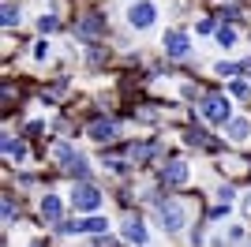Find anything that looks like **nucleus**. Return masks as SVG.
Wrapping results in <instances>:
<instances>
[{"mask_svg":"<svg viewBox=\"0 0 251 247\" xmlns=\"http://www.w3.org/2000/svg\"><path fill=\"white\" fill-rule=\"evenodd\" d=\"M229 135H232V139H248V120H232L229 124Z\"/></svg>","mask_w":251,"mask_h":247,"instance_id":"nucleus-14","label":"nucleus"},{"mask_svg":"<svg viewBox=\"0 0 251 247\" xmlns=\"http://www.w3.org/2000/svg\"><path fill=\"white\" fill-rule=\"evenodd\" d=\"M124 236L131 240V244H147V225H143V217H127L124 221Z\"/></svg>","mask_w":251,"mask_h":247,"instance_id":"nucleus-8","label":"nucleus"},{"mask_svg":"<svg viewBox=\"0 0 251 247\" xmlns=\"http://www.w3.org/2000/svg\"><path fill=\"white\" fill-rule=\"evenodd\" d=\"M4 157L8 161H23L26 157V143L23 139H4Z\"/></svg>","mask_w":251,"mask_h":247,"instance_id":"nucleus-11","label":"nucleus"},{"mask_svg":"<svg viewBox=\"0 0 251 247\" xmlns=\"http://www.w3.org/2000/svg\"><path fill=\"white\" fill-rule=\"evenodd\" d=\"M218 41L225 45V49H229L232 41H236V30H232V26H221V30H218Z\"/></svg>","mask_w":251,"mask_h":247,"instance_id":"nucleus-17","label":"nucleus"},{"mask_svg":"<svg viewBox=\"0 0 251 247\" xmlns=\"http://www.w3.org/2000/svg\"><path fill=\"white\" fill-rule=\"evenodd\" d=\"M154 19H157V11H154V4H147V0H139V4L127 8V23H131V26H150Z\"/></svg>","mask_w":251,"mask_h":247,"instance_id":"nucleus-5","label":"nucleus"},{"mask_svg":"<svg viewBox=\"0 0 251 247\" xmlns=\"http://www.w3.org/2000/svg\"><path fill=\"white\" fill-rule=\"evenodd\" d=\"M202 116L214 124H225L229 120V101L225 98H202Z\"/></svg>","mask_w":251,"mask_h":247,"instance_id":"nucleus-6","label":"nucleus"},{"mask_svg":"<svg viewBox=\"0 0 251 247\" xmlns=\"http://www.w3.org/2000/svg\"><path fill=\"white\" fill-rule=\"evenodd\" d=\"M19 23V8L15 4H4V26H15Z\"/></svg>","mask_w":251,"mask_h":247,"instance_id":"nucleus-15","label":"nucleus"},{"mask_svg":"<svg viewBox=\"0 0 251 247\" xmlns=\"http://www.w3.org/2000/svg\"><path fill=\"white\" fill-rule=\"evenodd\" d=\"M90 135H94L98 143H109V139L116 135V124L113 120H94V124H90Z\"/></svg>","mask_w":251,"mask_h":247,"instance_id":"nucleus-10","label":"nucleus"},{"mask_svg":"<svg viewBox=\"0 0 251 247\" xmlns=\"http://www.w3.org/2000/svg\"><path fill=\"white\" fill-rule=\"evenodd\" d=\"M42 214H45V221H60V198H56V195H45L42 198Z\"/></svg>","mask_w":251,"mask_h":247,"instance_id":"nucleus-12","label":"nucleus"},{"mask_svg":"<svg viewBox=\"0 0 251 247\" xmlns=\"http://www.w3.org/2000/svg\"><path fill=\"white\" fill-rule=\"evenodd\" d=\"M19 217V206L11 202V195H4V221H15Z\"/></svg>","mask_w":251,"mask_h":247,"instance_id":"nucleus-16","label":"nucleus"},{"mask_svg":"<svg viewBox=\"0 0 251 247\" xmlns=\"http://www.w3.org/2000/svg\"><path fill=\"white\" fill-rule=\"evenodd\" d=\"M232 94H236V98H248L251 90H248V82H232Z\"/></svg>","mask_w":251,"mask_h":247,"instance_id":"nucleus-21","label":"nucleus"},{"mask_svg":"<svg viewBox=\"0 0 251 247\" xmlns=\"http://www.w3.org/2000/svg\"><path fill=\"white\" fill-rule=\"evenodd\" d=\"M184 139H188L191 146H202V150H218V139H210V135L199 131V127H188V131H184Z\"/></svg>","mask_w":251,"mask_h":247,"instance_id":"nucleus-9","label":"nucleus"},{"mask_svg":"<svg viewBox=\"0 0 251 247\" xmlns=\"http://www.w3.org/2000/svg\"><path fill=\"white\" fill-rule=\"evenodd\" d=\"M68 173H72V176H86L90 169H86V161H83V157H75V161L68 165Z\"/></svg>","mask_w":251,"mask_h":247,"instance_id":"nucleus-18","label":"nucleus"},{"mask_svg":"<svg viewBox=\"0 0 251 247\" xmlns=\"http://www.w3.org/2000/svg\"><path fill=\"white\" fill-rule=\"evenodd\" d=\"M188 49H191L188 34H180V30H169L165 34V52H169V56H184Z\"/></svg>","mask_w":251,"mask_h":247,"instance_id":"nucleus-7","label":"nucleus"},{"mask_svg":"<svg viewBox=\"0 0 251 247\" xmlns=\"http://www.w3.org/2000/svg\"><path fill=\"white\" fill-rule=\"evenodd\" d=\"M240 68H244V64H218V75L225 79V75H236Z\"/></svg>","mask_w":251,"mask_h":247,"instance_id":"nucleus-20","label":"nucleus"},{"mask_svg":"<svg viewBox=\"0 0 251 247\" xmlns=\"http://www.w3.org/2000/svg\"><path fill=\"white\" fill-rule=\"evenodd\" d=\"M244 210H248V217H251V195H248V202H244Z\"/></svg>","mask_w":251,"mask_h":247,"instance_id":"nucleus-22","label":"nucleus"},{"mask_svg":"<svg viewBox=\"0 0 251 247\" xmlns=\"http://www.w3.org/2000/svg\"><path fill=\"white\" fill-rule=\"evenodd\" d=\"M161 184L165 187H184L188 184V165L180 161V157H173V161L161 169Z\"/></svg>","mask_w":251,"mask_h":247,"instance_id":"nucleus-3","label":"nucleus"},{"mask_svg":"<svg viewBox=\"0 0 251 247\" xmlns=\"http://www.w3.org/2000/svg\"><path fill=\"white\" fill-rule=\"evenodd\" d=\"M72 202H75V210H98V206H101V191H98L94 184H75Z\"/></svg>","mask_w":251,"mask_h":247,"instance_id":"nucleus-2","label":"nucleus"},{"mask_svg":"<svg viewBox=\"0 0 251 247\" xmlns=\"http://www.w3.org/2000/svg\"><path fill=\"white\" fill-rule=\"evenodd\" d=\"M52 157H56V161H60L64 169H68V165H72L79 154H72V146H68V143H56V146H52Z\"/></svg>","mask_w":251,"mask_h":247,"instance_id":"nucleus-13","label":"nucleus"},{"mask_svg":"<svg viewBox=\"0 0 251 247\" xmlns=\"http://www.w3.org/2000/svg\"><path fill=\"white\" fill-rule=\"evenodd\" d=\"M75 30L83 34L86 41L101 38V34H105V15H98V11H90V15H83V19H79V26H75Z\"/></svg>","mask_w":251,"mask_h":247,"instance_id":"nucleus-4","label":"nucleus"},{"mask_svg":"<svg viewBox=\"0 0 251 247\" xmlns=\"http://www.w3.org/2000/svg\"><path fill=\"white\" fill-rule=\"evenodd\" d=\"M157 221H161L165 232H180V228H184V206H180V202H161Z\"/></svg>","mask_w":251,"mask_h":247,"instance_id":"nucleus-1","label":"nucleus"},{"mask_svg":"<svg viewBox=\"0 0 251 247\" xmlns=\"http://www.w3.org/2000/svg\"><path fill=\"white\" fill-rule=\"evenodd\" d=\"M56 26H60V23H56V19H52V15H42V19H38V30H56Z\"/></svg>","mask_w":251,"mask_h":247,"instance_id":"nucleus-19","label":"nucleus"}]
</instances>
